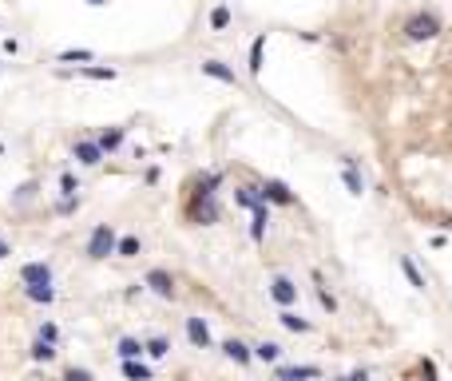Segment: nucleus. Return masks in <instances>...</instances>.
<instances>
[{
  "mask_svg": "<svg viewBox=\"0 0 452 381\" xmlns=\"http://www.w3.org/2000/svg\"><path fill=\"white\" fill-rule=\"evenodd\" d=\"M266 226H270V206L262 203L258 211H250V238L262 242V238H266Z\"/></svg>",
  "mask_w": 452,
  "mask_h": 381,
  "instance_id": "nucleus-15",
  "label": "nucleus"
},
{
  "mask_svg": "<svg viewBox=\"0 0 452 381\" xmlns=\"http://www.w3.org/2000/svg\"><path fill=\"white\" fill-rule=\"evenodd\" d=\"M333 381H349V378H333Z\"/></svg>",
  "mask_w": 452,
  "mask_h": 381,
  "instance_id": "nucleus-40",
  "label": "nucleus"
},
{
  "mask_svg": "<svg viewBox=\"0 0 452 381\" xmlns=\"http://www.w3.org/2000/svg\"><path fill=\"white\" fill-rule=\"evenodd\" d=\"M401 270H404V278H409V286H413V290H424V274H420L417 270V262H413V258H409V254H401Z\"/></svg>",
  "mask_w": 452,
  "mask_h": 381,
  "instance_id": "nucleus-21",
  "label": "nucleus"
},
{
  "mask_svg": "<svg viewBox=\"0 0 452 381\" xmlns=\"http://www.w3.org/2000/svg\"><path fill=\"white\" fill-rule=\"evenodd\" d=\"M258 195H262V203H266V206H270V203H274V206H294V203H298V195H294L282 179H266V183H258Z\"/></svg>",
  "mask_w": 452,
  "mask_h": 381,
  "instance_id": "nucleus-5",
  "label": "nucleus"
},
{
  "mask_svg": "<svg viewBox=\"0 0 452 381\" xmlns=\"http://www.w3.org/2000/svg\"><path fill=\"white\" fill-rule=\"evenodd\" d=\"M80 76H88V79H115V68H80Z\"/></svg>",
  "mask_w": 452,
  "mask_h": 381,
  "instance_id": "nucleus-30",
  "label": "nucleus"
},
{
  "mask_svg": "<svg viewBox=\"0 0 452 381\" xmlns=\"http://www.w3.org/2000/svg\"><path fill=\"white\" fill-rule=\"evenodd\" d=\"M115 246H119V238H115V231L107 226V222H99L96 231H92V238H88V258H107V254H115Z\"/></svg>",
  "mask_w": 452,
  "mask_h": 381,
  "instance_id": "nucleus-3",
  "label": "nucleus"
},
{
  "mask_svg": "<svg viewBox=\"0 0 452 381\" xmlns=\"http://www.w3.org/2000/svg\"><path fill=\"white\" fill-rule=\"evenodd\" d=\"M64 381H92V373L80 369V365H72V369H64Z\"/></svg>",
  "mask_w": 452,
  "mask_h": 381,
  "instance_id": "nucleus-33",
  "label": "nucleus"
},
{
  "mask_svg": "<svg viewBox=\"0 0 452 381\" xmlns=\"http://www.w3.org/2000/svg\"><path fill=\"white\" fill-rule=\"evenodd\" d=\"M76 206H80V203H76V199H64V203H60V215H72Z\"/></svg>",
  "mask_w": 452,
  "mask_h": 381,
  "instance_id": "nucleus-36",
  "label": "nucleus"
},
{
  "mask_svg": "<svg viewBox=\"0 0 452 381\" xmlns=\"http://www.w3.org/2000/svg\"><path fill=\"white\" fill-rule=\"evenodd\" d=\"M266 294L282 306V310H294L298 306V282L294 278H286V274H274L270 278V286H266Z\"/></svg>",
  "mask_w": 452,
  "mask_h": 381,
  "instance_id": "nucleus-4",
  "label": "nucleus"
},
{
  "mask_svg": "<svg viewBox=\"0 0 452 381\" xmlns=\"http://www.w3.org/2000/svg\"><path fill=\"white\" fill-rule=\"evenodd\" d=\"M318 306H322L325 314H338V298H333V294L322 286V278H318Z\"/></svg>",
  "mask_w": 452,
  "mask_h": 381,
  "instance_id": "nucleus-26",
  "label": "nucleus"
},
{
  "mask_svg": "<svg viewBox=\"0 0 452 381\" xmlns=\"http://www.w3.org/2000/svg\"><path fill=\"white\" fill-rule=\"evenodd\" d=\"M20 282H24V286H52V266H48V262H24Z\"/></svg>",
  "mask_w": 452,
  "mask_h": 381,
  "instance_id": "nucleus-8",
  "label": "nucleus"
},
{
  "mask_svg": "<svg viewBox=\"0 0 452 381\" xmlns=\"http://www.w3.org/2000/svg\"><path fill=\"white\" fill-rule=\"evenodd\" d=\"M32 358H36V362H52V358H56V346H52V342H40V338H36Z\"/></svg>",
  "mask_w": 452,
  "mask_h": 381,
  "instance_id": "nucleus-28",
  "label": "nucleus"
},
{
  "mask_svg": "<svg viewBox=\"0 0 452 381\" xmlns=\"http://www.w3.org/2000/svg\"><path fill=\"white\" fill-rule=\"evenodd\" d=\"M440 32H444V20H440L436 12H429V8L404 16V24H401V36L409 40V44H429V40H436Z\"/></svg>",
  "mask_w": 452,
  "mask_h": 381,
  "instance_id": "nucleus-1",
  "label": "nucleus"
},
{
  "mask_svg": "<svg viewBox=\"0 0 452 381\" xmlns=\"http://www.w3.org/2000/svg\"><path fill=\"white\" fill-rule=\"evenodd\" d=\"M24 294H28L32 302H40V306L56 302V290H52V286H24Z\"/></svg>",
  "mask_w": 452,
  "mask_h": 381,
  "instance_id": "nucleus-24",
  "label": "nucleus"
},
{
  "mask_svg": "<svg viewBox=\"0 0 452 381\" xmlns=\"http://www.w3.org/2000/svg\"><path fill=\"white\" fill-rule=\"evenodd\" d=\"M139 251H143V242H139L135 235H123L119 238V246H115V254H123V258H135Z\"/></svg>",
  "mask_w": 452,
  "mask_h": 381,
  "instance_id": "nucleus-25",
  "label": "nucleus"
},
{
  "mask_svg": "<svg viewBox=\"0 0 452 381\" xmlns=\"http://www.w3.org/2000/svg\"><path fill=\"white\" fill-rule=\"evenodd\" d=\"M147 353H151V358H167V353H171V342H167V338H151V342H147Z\"/></svg>",
  "mask_w": 452,
  "mask_h": 381,
  "instance_id": "nucleus-29",
  "label": "nucleus"
},
{
  "mask_svg": "<svg viewBox=\"0 0 452 381\" xmlns=\"http://www.w3.org/2000/svg\"><path fill=\"white\" fill-rule=\"evenodd\" d=\"M218 187H223V171H203L198 179H194V190H191V195H203V199H210V195H218Z\"/></svg>",
  "mask_w": 452,
  "mask_h": 381,
  "instance_id": "nucleus-14",
  "label": "nucleus"
},
{
  "mask_svg": "<svg viewBox=\"0 0 452 381\" xmlns=\"http://www.w3.org/2000/svg\"><path fill=\"white\" fill-rule=\"evenodd\" d=\"M56 338H60V330H56L52 322H44V326H40V342H52V346H56Z\"/></svg>",
  "mask_w": 452,
  "mask_h": 381,
  "instance_id": "nucleus-34",
  "label": "nucleus"
},
{
  "mask_svg": "<svg viewBox=\"0 0 452 381\" xmlns=\"http://www.w3.org/2000/svg\"><path fill=\"white\" fill-rule=\"evenodd\" d=\"M143 286L151 290V294H159V298H175V278L167 274V270H147V278H143Z\"/></svg>",
  "mask_w": 452,
  "mask_h": 381,
  "instance_id": "nucleus-6",
  "label": "nucleus"
},
{
  "mask_svg": "<svg viewBox=\"0 0 452 381\" xmlns=\"http://www.w3.org/2000/svg\"><path fill=\"white\" fill-rule=\"evenodd\" d=\"M234 203L243 206V211H258V206H262V195H258V187H254V183H246V187H238V190H234Z\"/></svg>",
  "mask_w": 452,
  "mask_h": 381,
  "instance_id": "nucleus-16",
  "label": "nucleus"
},
{
  "mask_svg": "<svg viewBox=\"0 0 452 381\" xmlns=\"http://www.w3.org/2000/svg\"><path fill=\"white\" fill-rule=\"evenodd\" d=\"M60 60L72 63V60H92V52L88 48H68V52H60Z\"/></svg>",
  "mask_w": 452,
  "mask_h": 381,
  "instance_id": "nucleus-31",
  "label": "nucleus"
},
{
  "mask_svg": "<svg viewBox=\"0 0 452 381\" xmlns=\"http://www.w3.org/2000/svg\"><path fill=\"white\" fill-rule=\"evenodd\" d=\"M88 4H96V8H103V4H107V0H88Z\"/></svg>",
  "mask_w": 452,
  "mask_h": 381,
  "instance_id": "nucleus-38",
  "label": "nucleus"
},
{
  "mask_svg": "<svg viewBox=\"0 0 452 381\" xmlns=\"http://www.w3.org/2000/svg\"><path fill=\"white\" fill-rule=\"evenodd\" d=\"M223 353H226L234 365H250V362H254V346H246V342H238V338H226V342H223Z\"/></svg>",
  "mask_w": 452,
  "mask_h": 381,
  "instance_id": "nucleus-10",
  "label": "nucleus"
},
{
  "mask_svg": "<svg viewBox=\"0 0 452 381\" xmlns=\"http://www.w3.org/2000/svg\"><path fill=\"white\" fill-rule=\"evenodd\" d=\"M72 155L80 159L83 167H96V163H103V151H99V143H96V139H76Z\"/></svg>",
  "mask_w": 452,
  "mask_h": 381,
  "instance_id": "nucleus-11",
  "label": "nucleus"
},
{
  "mask_svg": "<svg viewBox=\"0 0 452 381\" xmlns=\"http://www.w3.org/2000/svg\"><path fill=\"white\" fill-rule=\"evenodd\" d=\"M187 338H191V346H198V349L214 346V338H210V330H207L203 318H187Z\"/></svg>",
  "mask_w": 452,
  "mask_h": 381,
  "instance_id": "nucleus-12",
  "label": "nucleus"
},
{
  "mask_svg": "<svg viewBox=\"0 0 452 381\" xmlns=\"http://www.w3.org/2000/svg\"><path fill=\"white\" fill-rule=\"evenodd\" d=\"M139 353H147L143 342H135V338H119V362H139Z\"/></svg>",
  "mask_w": 452,
  "mask_h": 381,
  "instance_id": "nucleus-19",
  "label": "nucleus"
},
{
  "mask_svg": "<svg viewBox=\"0 0 452 381\" xmlns=\"http://www.w3.org/2000/svg\"><path fill=\"white\" fill-rule=\"evenodd\" d=\"M278 322H282L290 333H309V330H314V326H309V322L298 314V310H282V314H278Z\"/></svg>",
  "mask_w": 452,
  "mask_h": 381,
  "instance_id": "nucleus-17",
  "label": "nucleus"
},
{
  "mask_svg": "<svg viewBox=\"0 0 452 381\" xmlns=\"http://www.w3.org/2000/svg\"><path fill=\"white\" fill-rule=\"evenodd\" d=\"M187 219H191L194 226H214V222L223 219L218 195H210V199H203V195H191V199H187Z\"/></svg>",
  "mask_w": 452,
  "mask_h": 381,
  "instance_id": "nucleus-2",
  "label": "nucleus"
},
{
  "mask_svg": "<svg viewBox=\"0 0 452 381\" xmlns=\"http://www.w3.org/2000/svg\"><path fill=\"white\" fill-rule=\"evenodd\" d=\"M96 143H99V151H103V155H107V151H115V147L123 143V127H107V131H99Z\"/></svg>",
  "mask_w": 452,
  "mask_h": 381,
  "instance_id": "nucleus-18",
  "label": "nucleus"
},
{
  "mask_svg": "<svg viewBox=\"0 0 452 381\" xmlns=\"http://www.w3.org/2000/svg\"><path fill=\"white\" fill-rule=\"evenodd\" d=\"M4 254H8V242H0V258H4Z\"/></svg>",
  "mask_w": 452,
  "mask_h": 381,
  "instance_id": "nucleus-39",
  "label": "nucleus"
},
{
  "mask_svg": "<svg viewBox=\"0 0 452 381\" xmlns=\"http://www.w3.org/2000/svg\"><path fill=\"white\" fill-rule=\"evenodd\" d=\"M349 381H369V373H365V369H353V373H349Z\"/></svg>",
  "mask_w": 452,
  "mask_h": 381,
  "instance_id": "nucleus-37",
  "label": "nucleus"
},
{
  "mask_svg": "<svg viewBox=\"0 0 452 381\" xmlns=\"http://www.w3.org/2000/svg\"><path fill=\"white\" fill-rule=\"evenodd\" d=\"M226 24H230V8H226V4H218V8L210 12V28H214V32H223Z\"/></svg>",
  "mask_w": 452,
  "mask_h": 381,
  "instance_id": "nucleus-27",
  "label": "nucleus"
},
{
  "mask_svg": "<svg viewBox=\"0 0 452 381\" xmlns=\"http://www.w3.org/2000/svg\"><path fill=\"white\" fill-rule=\"evenodd\" d=\"M123 378H131V381H151L155 373H151V365H143V362H123Z\"/></svg>",
  "mask_w": 452,
  "mask_h": 381,
  "instance_id": "nucleus-23",
  "label": "nucleus"
},
{
  "mask_svg": "<svg viewBox=\"0 0 452 381\" xmlns=\"http://www.w3.org/2000/svg\"><path fill=\"white\" fill-rule=\"evenodd\" d=\"M60 187H64V195H68V199H76V190H80V183H76V175H60Z\"/></svg>",
  "mask_w": 452,
  "mask_h": 381,
  "instance_id": "nucleus-32",
  "label": "nucleus"
},
{
  "mask_svg": "<svg viewBox=\"0 0 452 381\" xmlns=\"http://www.w3.org/2000/svg\"><path fill=\"white\" fill-rule=\"evenodd\" d=\"M274 378L278 381H314V378H322V369L318 365H278Z\"/></svg>",
  "mask_w": 452,
  "mask_h": 381,
  "instance_id": "nucleus-9",
  "label": "nucleus"
},
{
  "mask_svg": "<svg viewBox=\"0 0 452 381\" xmlns=\"http://www.w3.org/2000/svg\"><path fill=\"white\" fill-rule=\"evenodd\" d=\"M420 373H424V381H436V365L429 358H420Z\"/></svg>",
  "mask_w": 452,
  "mask_h": 381,
  "instance_id": "nucleus-35",
  "label": "nucleus"
},
{
  "mask_svg": "<svg viewBox=\"0 0 452 381\" xmlns=\"http://www.w3.org/2000/svg\"><path fill=\"white\" fill-rule=\"evenodd\" d=\"M254 358H258V362H270V365H274L278 358H282V346H278V342H258V346H254Z\"/></svg>",
  "mask_w": 452,
  "mask_h": 381,
  "instance_id": "nucleus-22",
  "label": "nucleus"
},
{
  "mask_svg": "<svg viewBox=\"0 0 452 381\" xmlns=\"http://www.w3.org/2000/svg\"><path fill=\"white\" fill-rule=\"evenodd\" d=\"M203 76L218 79V84H230V88H238V76H234V68H226L223 60H203Z\"/></svg>",
  "mask_w": 452,
  "mask_h": 381,
  "instance_id": "nucleus-13",
  "label": "nucleus"
},
{
  "mask_svg": "<svg viewBox=\"0 0 452 381\" xmlns=\"http://www.w3.org/2000/svg\"><path fill=\"white\" fill-rule=\"evenodd\" d=\"M262 56H266V32L254 36V44H250V76H262Z\"/></svg>",
  "mask_w": 452,
  "mask_h": 381,
  "instance_id": "nucleus-20",
  "label": "nucleus"
},
{
  "mask_svg": "<svg viewBox=\"0 0 452 381\" xmlns=\"http://www.w3.org/2000/svg\"><path fill=\"white\" fill-rule=\"evenodd\" d=\"M341 183L349 187V195H365V179H361V171H357L353 155H341Z\"/></svg>",
  "mask_w": 452,
  "mask_h": 381,
  "instance_id": "nucleus-7",
  "label": "nucleus"
}]
</instances>
